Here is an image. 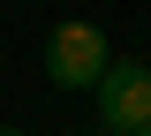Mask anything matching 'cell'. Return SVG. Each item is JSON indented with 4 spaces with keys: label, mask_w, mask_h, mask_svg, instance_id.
Wrapping results in <instances>:
<instances>
[{
    "label": "cell",
    "mask_w": 151,
    "mask_h": 136,
    "mask_svg": "<svg viewBox=\"0 0 151 136\" xmlns=\"http://www.w3.org/2000/svg\"><path fill=\"white\" fill-rule=\"evenodd\" d=\"M106 60H113V45H106L98 23H53V38H45V76H53L60 91H91V83L106 76Z\"/></svg>",
    "instance_id": "1"
},
{
    "label": "cell",
    "mask_w": 151,
    "mask_h": 136,
    "mask_svg": "<svg viewBox=\"0 0 151 136\" xmlns=\"http://www.w3.org/2000/svg\"><path fill=\"white\" fill-rule=\"evenodd\" d=\"M91 91H98L106 129H144L151 121V68L144 60H106V76H98Z\"/></svg>",
    "instance_id": "2"
},
{
    "label": "cell",
    "mask_w": 151,
    "mask_h": 136,
    "mask_svg": "<svg viewBox=\"0 0 151 136\" xmlns=\"http://www.w3.org/2000/svg\"><path fill=\"white\" fill-rule=\"evenodd\" d=\"M113 136H151V121H144V129H113Z\"/></svg>",
    "instance_id": "3"
},
{
    "label": "cell",
    "mask_w": 151,
    "mask_h": 136,
    "mask_svg": "<svg viewBox=\"0 0 151 136\" xmlns=\"http://www.w3.org/2000/svg\"><path fill=\"white\" fill-rule=\"evenodd\" d=\"M0 136H23V129H0Z\"/></svg>",
    "instance_id": "4"
}]
</instances>
